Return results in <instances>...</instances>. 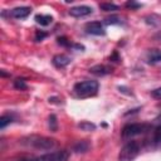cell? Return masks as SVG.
Listing matches in <instances>:
<instances>
[{
	"label": "cell",
	"mask_w": 161,
	"mask_h": 161,
	"mask_svg": "<svg viewBox=\"0 0 161 161\" xmlns=\"http://www.w3.org/2000/svg\"><path fill=\"white\" fill-rule=\"evenodd\" d=\"M99 84L97 80H82L73 86V93L77 98H88L97 94Z\"/></svg>",
	"instance_id": "6da1fadb"
},
{
	"label": "cell",
	"mask_w": 161,
	"mask_h": 161,
	"mask_svg": "<svg viewBox=\"0 0 161 161\" xmlns=\"http://www.w3.org/2000/svg\"><path fill=\"white\" fill-rule=\"evenodd\" d=\"M21 143L28 147L36 148V150H50L55 146V140H53L50 137H45V136L31 135V136L23 138Z\"/></svg>",
	"instance_id": "7a4b0ae2"
},
{
	"label": "cell",
	"mask_w": 161,
	"mask_h": 161,
	"mask_svg": "<svg viewBox=\"0 0 161 161\" xmlns=\"http://www.w3.org/2000/svg\"><path fill=\"white\" fill-rule=\"evenodd\" d=\"M141 152V143L138 141H128L118 153V161H133Z\"/></svg>",
	"instance_id": "3957f363"
},
{
	"label": "cell",
	"mask_w": 161,
	"mask_h": 161,
	"mask_svg": "<svg viewBox=\"0 0 161 161\" xmlns=\"http://www.w3.org/2000/svg\"><path fill=\"white\" fill-rule=\"evenodd\" d=\"M150 130H151L150 123H128L122 128L121 135L123 138H132V137L142 135Z\"/></svg>",
	"instance_id": "277c9868"
},
{
	"label": "cell",
	"mask_w": 161,
	"mask_h": 161,
	"mask_svg": "<svg viewBox=\"0 0 161 161\" xmlns=\"http://www.w3.org/2000/svg\"><path fill=\"white\" fill-rule=\"evenodd\" d=\"M68 158H69V152L65 150H59L35 157V161H68Z\"/></svg>",
	"instance_id": "5b68a950"
},
{
	"label": "cell",
	"mask_w": 161,
	"mask_h": 161,
	"mask_svg": "<svg viewBox=\"0 0 161 161\" xmlns=\"http://www.w3.org/2000/svg\"><path fill=\"white\" fill-rule=\"evenodd\" d=\"M86 31L88 34H92V35H104L106 34V30H104V26L101 21H91V23H87L86 26H84Z\"/></svg>",
	"instance_id": "8992f818"
},
{
	"label": "cell",
	"mask_w": 161,
	"mask_h": 161,
	"mask_svg": "<svg viewBox=\"0 0 161 161\" xmlns=\"http://www.w3.org/2000/svg\"><path fill=\"white\" fill-rule=\"evenodd\" d=\"M92 13H93V9L91 6H87V5L74 6V8H70V10H69V15L70 16H74V18L87 16V15H89Z\"/></svg>",
	"instance_id": "52a82bcc"
},
{
	"label": "cell",
	"mask_w": 161,
	"mask_h": 161,
	"mask_svg": "<svg viewBox=\"0 0 161 161\" xmlns=\"http://www.w3.org/2000/svg\"><path fill=\"white\" fill-rule=\"evenodd\" d=\"M31 13V8L29 6H18V8H14L13 10H10V16L14 18V19H25L30 15Z\"/></svg>",
	"instance_id": "ba28073f"
},
{
	"label": "cell",
	"mask_w": 161,
	"mask_h": 161,
	"mask_svg": "<svg viewBox=\"0 0 161 161\" xmlns=\"http://www.w3.org/2000/svg\"><path fill=\"white\" fill-rule=\"evenodd\" d=\"M52 63H53V65L55 68L62 69V68H65L70 63V58L68 55H65V54H57V55L53 57Z\"/></svg>",
	"instance_id": "9c48e42d"
},
{
	"label": "cell",
	"mask_w": 161,
	"mask_h": 161,
	"mask_svg": "<svg viewBox=\"0 0 161 161\" xmlns=\"http://www.w3.org/2000/svg\"><path fill=\"white\" fill-rule=\"evenodd\" d=\"M89 72L94 75H106V74H109L112 73V67L109 65H104V64H97V65H93L92 68H89Z\"/></svg>",
	"instance_id": "30bf717a"
},
{
	"label": "cell",
	"mask_w": 161,
	"mask_h": 161,
	"mask_svg": "<svg viewBox=\"0 0 161 161\" xmlns=\"http://www.w3.org/2000/svg\"><path fill=\"white\" fill-rule=\"evenodd\" d=\"M161 60V49H150L146 53V62L148 64H156Z\"/></svg>",
	"instance_id": "8fae6325"
},
{
	"label": "cell",
	"mask_w": 161,
	"mask_h": 161,
	"mask_svg": "<svg viewBox=\"0 0 161 161\" xmlns=\"http://www.w3.org/2000/svg\"><path fill=\"white\" fill-rule=\"evenodd\" d=\"M35 21L40 26H48L49 24H52L53 16L48 15V14H38V15H35Z\"/></svg>",
	"instance_id": "7c38bea8"
},
{
	"label": "cell",
	"mask_w": 161,
	"mask_h": 161,
	"mask_svg": "<svg viewBox=\"0 0 161 161\" xmlns=\"http://www.w3.org/2000/svg\"><path fill=\"white\" fill-rule=\"evenodd\" d=\"M89 146H91V145H89L88 141H79L78 143L74 145L73 150H74L75 152H87L88 148H89Z\"/></svg>",
	"instance_id": "4fadbf2b"
},
{
	"label": "cell",
	"mask_w": 161,
	"mask_h": 161,
	"mask_svg": "<svg viewBox=\"0 0 161 161\" xmlns=\"http://www.w3.org/2000/svg\"><path fill=\"white\" fill-rule=\"evenodd\" d=\"M14 121V116L13 114H3L1 117H0V128L3 130V128H5L9 123H11Z\"/></svg>",
	"instance_id": "5bb4252c"
},
{
	"label": "cell",
	"mask_w": 161,
	"mask_h": 161,
	"mask_svg": "<svg viewBox=\"0 0 161 161\" xmlns=\"http://www.w3.org/2000/svg\"><path fill=\"white\" fill-rule=\"evenodd\" d=\"M99 9L103 11H116L119 9V6L116 4H112V3H102V4H99Z\"/></svg>",
	"instance_id": "9a60e30c"
},
{
	"label": "cell",
	"mask_w": 161,
	"mask_h": 161,
	"mask_svg": "<svg viewBox=\"0 0 161 161\" xmlns=\"http://www.w3.org/2000/svg\"><path fill=\"white\" fill-rule=\"evenodd\" d=\"M14 88L18 91H25V89H28V84L24 78H18L14 80Z\"/></svg>",
	"instance_id": "2e32d148"
},
{
	"label": "cell",
	"mask_w": 161,
	"mask_h": 161,
	"mask_svg": "<svg viewBox=\"0 0 161 161\" xmlns=\"http://www.w3.org/2000/svg\"><path fill=\"white\" fill-rule=\"evenodd\" d=\"M78 127H79L80 130H83V131H87V132H91V131H94V130H96V125H94V123H91V122H88V121L80 122V123L78 125Z\"/></svg>",
	"instance_id": "e0dca14e"
},
{
	"label": "cell",
	"mask_w": 161,
	"mask_h": 161,
	"mask_svg": "<svg viewBox=\"0 0 161 161\" xmlns=\"http://www.w3.org/2000/svg\"><path fill=\"white\" fill-rule=\"evenodd\" d=\"M48 125H49V128L52 132H55L58 130V121H57V117L55 114H50L49 118H48Z\"/></svg>",
	"instance_id": "ac0fdd59"
},
{
	"label": "cell",
	"mask_w": 161,
	"mask_h": 161,
	"mask_svg": "<svg viewBox=\"0 0 161 161\" xmlns=\"http://www.w3.org/2000/svg\"><path fill=\"white\" fill-rule=\"evenodd\" d=\"M145 21L151 25H161V18L157 15H148L145 18Z\"/></svg>",
	"instance_id": "d6986e66"
},
{
	"label": "cell",
	"mask_w": 161,
	"mask_h": 161,
	"mask_svg": "<svg viewBox=\"0 0 161 161\" xmlns=\"http://www.w3.org/2000/svg\"><path fill=\"white\" fill-rule=\"evenodd\" d=\"M121 23H122V19H121L119 16H116V15H113V16H109V18H106V19H104V24H107V25L121 24Z\"/></svg>",
	"instance_id": "ffe728a7"
},
{
	"label": "cell",
	"mask_w": 161,
	"mask_h": 161,
	"mask_svg": "<svg viewBox=\"0 0 161 161\" xmlns=\"http://www.w3.org/2000/svg\"><path fill=\"white\" fill-rule=\"evenodd\" d=\"M155 143H161V125H158L155 131H153V137H152Z\"/></svg>",
	"instance_id": "44dd1931"
},
{
	"label": "cell",
	"mask_w": 161,
	"mask_h": 161,
	"mask_svg": "<svg viewBox=\"0 0 161 161\" xmlns=\"http://www.w3.org/2000/svg\"><path fill=\"white\" fill-rule=\"evenodd\" d=\"M57 42H58V44L62 45V47H67V48H69V47H74V44H72L70 40H68L65 36H59V38L57 39Z\"/></svg>",
	"instance_id": "7402d4cb"
},
{
	"label": "cell",
	"mask_w": 161,
	"mask_h": 161,
	"mask_svg": "<svg viewBox=\"0 0 161 161\" xmlns=\"http://www.w3.org/2000/svg\"><path fill=\"white\" fill-rule=\"evenodd\" d=\"M125 6H126L127 9H131V10H137V9H140V8L142 6V4L131 0V1H127V3L125 4Z\"/></svg>",
	"instance_id": "603a6c76"
},
{
	"label": "cell",
	"mask_w": 161,
	"mask_h": 161,
	"mask_svg": "<svg viewBox=\"0 0 161 161\" xmlns=\"http://www.w3.org/2000/svg\"><path fill=\"white\" fill-rule=\"evenodd\" d=\"M47 35H48V33H45L43 30H36V33H35V42H42Z\"/></svg>",
	"instance_id": "cb8c5ba5"
},
{
	"label": "cell",
	"mask_w": 161,
	"mask_h": 161,
	"mask_svg": "<svg viewBox=\"0 0 161 161\" xmlns=\"http://www.w3.org/2000/svg\"><path fill=\"white\" fill-rule=\"evenodd\" d=\"M151 96H152L153 98H156V99H161V87H158V88L151 91Z\"/></svg>",
	"instance_id": "d4e9b609"
},
{
	"label": "cell",
	"mask_w": 161,
	"mask_h": 161,
	"mask_svg": "<svg viewBox=\"0 0 161 161\" xmlns=\"http://www.w3.org/2000/svg\"><path fill=\"white\" fill-rule=\"evenodd\" d=\"M109 59H111V60H113V62H119V60H121V58L117 55V53H116V52L109 57Z\"/></svg>",
	"instance_id": "484cf974"
}]
</instances>
